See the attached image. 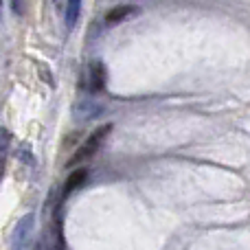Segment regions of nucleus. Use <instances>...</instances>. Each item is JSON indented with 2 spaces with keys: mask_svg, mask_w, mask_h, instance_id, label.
<instances>
[{
  "mask_svg": "<svg viewBox=\"0 0 250 250\" xmlns=\"http://www.w3.org/2000/svg\"><path fill=\"white\" fill-rule=\"evenodd\" d=\"M31 230H33V215H24L18 226L13 229V237H11V250H29L31 242Z\"/></svg>",
  "mask_w": 250,
  "mask_h": 250,
  "instance_id": "nucleus-2",
  "label": "nucleus"
},
{
  "mask_svg": "<svg viewBox=\"0 0 250 250\" xmlns=\"http://www.w3.org/2000/svg\"><path fill=\"white\" fill-rule=\"evenodd\" d=\"M104 88H105V68L101 62H95L90 66V90L101 92Z\"/></svg>",
  "mask_w": 250,
  "mask_h": 250,
  "instance_id": "nucleus-5",
  "label": "nucleus"
},
{
  "mask_svg": "<svg viewBox=\"0 0 250 250\" xmlns=\"http://www.w3.org/2000/svg\"><path fill=\"white\" fill-rule=\"evenodd\" d=\"M53 250H66L64 230H62V222H60V217L55 220V248H53Z\"/></svg>",
  "mask_w": 250,
  "mask_h": 250,
  "instance_id": "nucleus-8",
  "label": "nucleus"
},
{
  "mask_svg": "<svg viewBox=\"0 0 250 250\" xmlns=\"http://www.w3.org/2000/svg\"><path fill=\"white\" fill-rule=\"evenodd\" d=\"M79 11H82V0H66V13H64V22L68 29H73L79 20Z\"/></svg>",
  "mask_w": 250,
  "mask_h": 250,
  "instance_id": "nucleus-6",
  "label": "nucleus"
},
{
  "mask_svg": "<svg viewBox=\"0 0 250 250\" xmlns=\"http://www.w3.org/2000/svg\"><path fill=\"white\" fill-rule=\"evenodd\" d=\"M110 132H112V125H110V123H105V125H101V127H97L95 132H92L90 136L83 141V145L79 147L77 151H75V156L70 158V165H77V163H83V160L92 158V156H95L97 151L101 149V145H104L105 138L110 136Z\"/></svg>",
  "mask_w": 250,
  "mask_h": 250,
  "instance_id": "nucleus-1",
  "label": "nucleus"
},
{
  "mask_svg": "<svg viewBox=\"0 0 250 250\" xmlns=\"http://www.w3.org/2000/svg\"><path fill=\"white\" fill-rule=\"evenodd\" d=\"M11 9H13V13L22 16V11H24V0H11Z\"/></svg>",
  "mask_w": 250,
  "mask_h": 250,
  "instance_id": "nucleus-9",
  "label": "nucleus"
},
{
  "mask_svg": "<svg viewBox=\"0 0 250 250\" xmlns=\"http://www.w3.org/2000/svg\"><path fill=\"white\" fill-rule=\"evenodd\" d=\"M86 180H88V169L86 167L75 169V171L70 173L68 178H66L64 189H62V198H68V195H73L75 191L82 189V187L86 185Z\"/></svg>",
  "mask_w": 250,
  "mask_h": 250,
  "instance_id": "nucleus-4",
  "label": "nucleus"
},
{
  "mask_svg": "<svg viewBox=\"0 0 250 250\" xmlns=\"http://www.w3.org/2000/svg\"><path fill=\"white\" fill-rule=\"evenodd\" d=\"M9 145H11V136L4 129H0V180L7 169V158H9Z\"/></svg>",
  "mask_w": 250,
  "mask_h": 250,
  "instance_id": "nucleus-7",
  "label": "nucleus"
},
{
  "mask_svg": "<svg viewBox=\"0 0 250 250\" xmlns=\"http://www.w3.org/2000/svg\"><path fill=\"white\" fill-rule=\"evenodd\" d=\"M134 16H138V7H132V4H121V7H114L105 13L104 22L108 26H114V24H121L125 20H132Z\"/></svg>",
  "mask_w": 250,
  "mask_h": 250,
  "instance_id": "nucleus-3",
  "label": "nucleus"
}]
</instances>
